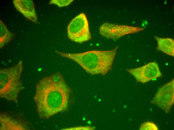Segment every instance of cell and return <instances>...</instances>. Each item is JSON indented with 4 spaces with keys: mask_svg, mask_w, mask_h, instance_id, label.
Returning <instances> with one entry per match:
<instances>
[{
    "mask_svg": "<svg viewBox=\"0 0 174 130\" xmlns=\"http://www.w3.org/2000/svg\"><path fill=\"white\" fill-rule=\"evenodd\" d=\"M67 33L69 39L79 44L92 38L88 20L85 14H80L71 21L67 27Z\"/></svg>",
    "mask_w": 174,
    "mask_h": 130,
    "instance_id": "277c9868",
    "label": "cell"
},
{
    "mask_svg": "<svg viewBox=\"0 0 174 130\" xmlns=\"http://www.w3.org/2000/svg\"><path fill=\"white\" fill-rule=\"evenodd\" d=\"M29 129V127L25 122L20 121L4 112H0V130H26Z\"/></svg>",
    "mask_w": 174,
    "mask_h": 130,
    "instance_id": "9c48e42d",
    "label": "cell"
},
{
    "mask_svg": "<svg viewBox=\"0 0 174 130\" xmlns=\"http://www.w3.org/2000/svg\"><path fill=\"white\" fill-rule=\"evenodd\" d=\"M13 4L16 10L26 18L35 23L38 17L32 0H13Z\"/></svg>",
    "mask_w": 174,
    "mask_h": 130,
    "instance_id": "ba28073f",
    "label": "cell"
},
{
    "mask_svg": "<svg viewBox=\"0 0 174 130\" xmlns=\"http://www.w3.org/2000/svg\"><path fill=\"white\" fill-rule=\"evenodd\" d=\"M95 128L94 126H82L64 129L65 130H93Z\"/></svg>",
    "mask_w": 174,
    "mask_h": 130,
    "instance_id": "5bb4252c",
    "label": "cell"
},
{
    "mask_svg": "<svg viewBox=\"0 0 174 130\" xmlns=\"http://www.w3.org/2000/svg\"><path fill=\"white\" fill-rule=\"evenodd\" d=\"M14 34L9 31L2 21L0 20V48H2L10 42Z\"/></svg>",
    "mask_w": 174,
    "mask_h": 130,
    "instance_id": "8fae6325",
    "label": "cell"
},
{
    "mask_svg": "<svg viewBox=\"0 0 174 130\" xmlns=\"http://www.w3.org/2000/svg\"><path fill=\"white\" fill-rule=\"evenodd\" d=\"M158 43L157 50L171 56H174V40L170 38H162L155 36Z\"/></svg>",
    "mask_w": 174,
    "mask_h": 130,
    "instance_id": "30bf717a",
    "label": "cell"
},
{
    "mask_svg": "<svg viewBox=\"0 0 174 130\" xmlns=\"http://www.w3.org/2000/svg\"><path fill=\"white\" fill-rule=\"evenodd\" d=\"M144 30V29L142 28L106 22L100 26L99 32L100 34L104 37L116 40L125 35L136 33Z\"/></svg>",
    "mask_w": 174,
    "mask_h": 130,
    "instance_id": "8992f818",
    "label": "cell"
},
{
    "mask_svg": "<svg viewBox=\"0 0 174 130\" xmlns=\"http://www.w3.org/2000/svg\"><path fill=\"white\" fill-rule=\"evenodd\" d=\"M140 130H158L157 126L153 122L147 121L142 124L139 129Z\"/></svg>",
    "mask_w": 174,
    "mask_h": 130,
    "instance_id": "7c38bea8",
    "label": "cell"
},
{
    "mask_svg": "<svg viewBox=\"0 0 174 130\" xmlns=\"http://www.w3.org/2000/svg\"><path fill=\"white\" fill-rule=\"evenodd\" d=\"M126 71L134 77L137 82L143 83L162 76L158 64L155 62H150L139 67L128 69Z\"/></svg>",
    "mask_w": 174,
    "mask_h": 130,
    "instance_id": "52a82bcc",
    "label": "cell"
},
{
    "mask_svg": "<svg viewBox=\"0 0 174 130\" xmlns=\"http://www.w3.org/2000/svg\"><path fill=\"white\" fill-rule=\"evenodd\" d=\"M151 103L169 112L174 103V78L159 88Z\"/></svg>",
    "mask_w": 174,
    "mask_h": 130,
    "instance_id": "5b68a950",
    "label": "cell"
},
{
    "mask_svg": "<svg viewBox=\"0 0 174 130\" xmlns=\"http://www.w3.org/2000/svg\"><path fill=\"white\" fill-rule=\"evenodd\" d=\"M74 1L73 0H52L49 3L50 4H54L61 7L69 5Z\"/></svg>",
    "mask_w": 174,
    "mask_h": 130,
    "instance_id": "4fadbf2b",
    "label": "cell"
},
{
    "mask_svg": "<svg viewBox=\"0 0 174 130\" xmlns=\"http://www.w3.org/2000/svg\"><path fill=\"white\" fill-rule=\"evenodd\" d=\"M23 68L22 62L20 60L12 66L0 70V97L17 103L20 92L24 88L21 76Z\"/></svg>",
    "mask_w": 174,
    "mask_h": 130,
    "instance_id": "3957f363",
    "label": "cell"
},
{
    "mask_svg": "<svg viewBox=\"0 0 174 130\" xmlns=\"http://www.w3.org/2000/svg\"><path fill=\"white\" fill-rule=\"evenodd\" d=\"M118 48L117 46L110 50H94L78 53L55 52L75 62L91 75L101 74L103 76L112 69Z\"/></svg>",
    "mask_w": 174,
    "mask_h": 130,
    "instance_id": "7a4b0ae2",
    "label": "cell"
},
{
    "mask_svg": "<svg viewBox=\"0 0 174 130\" xmlns=\"http://www.w3.org/2000/svg\"><path fill=\"white\" fill-rule=\"evenodd\" d=\"M72 91L63 77L59 72L44 77L37 83L33 98L41 119H48L66 111Z\"/></svg>",
    "mask_w": 174,
    "mask_h": 130,
    "instance_id": "6da1fadb",
    "label": "cell"
}]
</instances>
